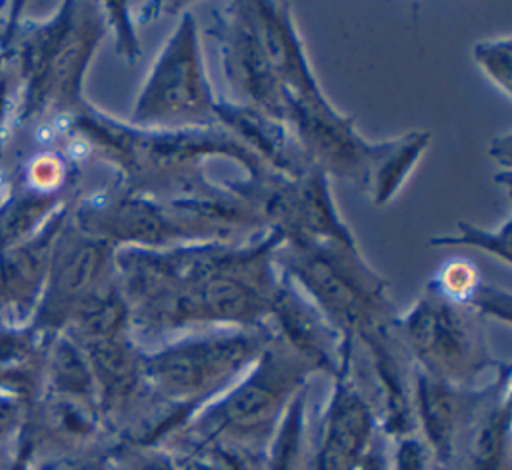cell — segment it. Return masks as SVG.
Returning a JSON list of instances; mask_svg holds the SVG:
<instances>
[{
	"mask_svg": "<svg viewBox=\"0 0 512 470\" xmlns=\"http://www.w3.org/2000/svg\"><path fill=\"white\" fill-rule=\"evenodd\" d=\"M60 216H52L34 236L0 252V322L26 324L32 320L48 276L50 248Z\"/></svg>",
	"mask_w": 512,
	"mask_h": 470,
	"instance_id": "1",
	"label": "cell"
},
{
	"mask_svg": "<svg viewBox=\"0 0 512 470\" xmlns=\"http://www.w3.org/2000/svg\"><path fill=\"white\" fill-rule=\"evenodd\" d=\"M52 338L32 322H0V394L26 406L40 398Z\"/></svg>",
	"mask_w": 512,
	"mask_h": 470,
	"instance_id": "2",
	"label": "cell"
},
{
	"mask_svg": "<svg viewBox=\"0 0 512 470\" xmlns=\"http://www.w3.org/2000/svg\"><path fill=\"white\" fill-rule=\"evenodd\" d=\"M242 342H212L164 354L156 360L154 374L170 392H192L204 388L246 356Z\"/></svg>",
	"mask_w": 512,
	"mask_h": 470,
	"instance_id": "3",
	"label": "cell"
},
{
	"mask_svg": "<svg viewBox=\"0 0 512 470\" xmlns=\"http://www.w3.org/2000/svg\"><path fill=\"white\" fill-rule=\"evenodd\" d=\"M364 440V416L358 406H344L332 420L318 470H350Z\"/></svg>",
	"mask_w": 512,
	"mask_h": 470,
	"instance_id": "4",
	"label": "cell"
},
{
	"mask_svg": "<svg viewBox=\"0 0 512 470\" xmlns=\"http://www.w3.org/2000/svg\"><path fill=\"white\" fill-rule=\"evenodd\" d=\"M28 408L18 398L0 394V442L12 444L16 440L26 422Z\"/></svg>",
	"mask_w": 512,
	"mask_h": 470,
	"instance_id": "5",
	"label": "cell"
},
{
	"mask_svg": "<svg viewBox=\"0 0 512 470\" xmlns=\"http://www.w3.org/2000/svg\"><path fill=\"white\" fill-rule=\"evenodd\" d=\"M8 446H10V444L0 442V470H4V466H6V460H8Z\"/></svg>",
	"mask_w": 512,
	"mask_h": 470,
	"instance_id": "6",
	"label": "cell"
},
{
	"mask_svg": "<svg viewBox=\"0 0 512 470\" xmlns=\"http://www.w3.org/2000/svg\"><path fill=\"white\" fill-rule=\"evenodd\" d=\"M76 470H108V468L104 464H100V462H86V464L78 466Z\"/></svg>",
	"mask_w": 512,
	"mask_h": 470,
	"instance_id": "7",
	"label": "cell"
}]
</instances>
